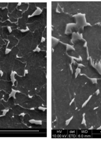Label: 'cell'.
<instances>
[{
	"instance_id": "6da1fadb",
	"label": "cell",
	"mask_w": 101,
	"mask_h": 149,
	"mask_svg": "<svg viewBox=\"0 0 101 149\" xmlns=\"http://www.w3.org/2000/svg\"><path fill=\"white\" fill-rule=\"evenodd\" d=\"M72 76L70 65L62 70L51 73V104H55L57 119L52 123V129H65L64 118L70 106L71 99L70 84Z\"/></svg>"
},
{
	"instance_id": "7a4b0ae2",
	"label": "cell",
	"mask_w": 101,
	"mask_h": 149,
	"mask_svg": "<svg viewBox=\"0 0 101 149\" xmlns=\"http://www.w3.org/2000/svg\"><path fill=\"white\" fill-rule=\"evenodd\" d=\"M63 12L74 16L84 15L89 25H101V1H66L62 2Z\"/></svg>"
},
{
	"instance_id": "3957f363",
	"label": "cell",
	"mask_w": 101,
	"mask_h": 149,
	"mask_svg": "<svg viewBox=\"0 0 101 149\" xmlns=\"http://www.w3.org/2000/svg\"><path fill=\"white\" fill-rule=\"evenodd\" d=\"M52 36L64 44L73 46V34L66 33L68 24H75L77 19L75 16L64 12H56L57 2H52Z\"/></svg>"
},
{
	"instance_id": "277c9868",
	"label": "cell",
	"mask_w": 101,
	"mask_h": 149,
	"mask_svg": "<svg viewBox=\"0 0 101 149\" xmlns=\"http://www.w3.org/2000/svg\"><path fill=\"white\" fill-rule=\"evenodd\" d=\"M82 35L92 64L97 66L101 60V25L84 26Z\"/></svg>"
},
{
	"instance_id": "5b68a950",
	"label": "cell",
	"mask_w": 101,
	"mask_h": 149,
	"mask_svg": "<svg viewBox=\"0 0 101 149\" xmlns=\"http://www.w3.org/2000/svg\"><path fill=\"white\" fill-rule=\"evenodd\" d=\"M17 88L28 92L47 84V68L39 67L28 71L24 76L15 74Z\"/></svg>"
},
{
	"instance_id": "8992f818",
	"label": "cell",
	"mask_w": 101,
	"mask_h": 149,
	"mask_svg": "<svg viewBox=\"0 0 101 149\" xmlns=\"http://www.w3.org/2000/svg\"><path fill=\"white\" fill-rule=\"evenodd\" d=\"M51 59V73L62 70L72 63V58L67 53V46L59 42L53 47Z\"/></svg>"
},
{
	"instance_id": "52a82bcc",
	"label": "cell",
	"mask_w": 101,
	"mask_h": 149,
	"mask_svg": "<svg viewBox=\"0 0 101 149\" xmlns=\"http://www.w3.org/2000/svg\"><path fill=\"white\" fill-rule=\"evenodd\" d=\"M46 56V51L40 50L39 52L32 51L18 58L23 62L26 63L25 70L29 71L39 67L47 68Z\"/></svg>"
},
{
	"instance_id": "ba28073f",
	"label": "cell",
	"mask_w": 101,
	"mask_h": 149,
	"mask_svg": "<svg viewBox=\"0 0 101 149\" xmlns=\"http://www.w3.org/2000/svg\"><path fill=\"white\" fill-rule=\"evenodd\" d=\"M97 90V84L94 83L91 79H90L79 92L75 95L74 101L77 109H80L90 97L96 92Z\"/></svg>"
},
{
	"instance_id": "9c48e42d",
	"label": "cell",
	"mask_w": 101,
	"mask_h": 149,
	"mask_svg": "<svg viewBox=\"0 0 101 149\" xmlns=\"http://www.w3.org/2000/svg\"><path fill=\"white\" fill-rule=\"evenodd\" d=\"M18 52L19 49L17 47H15L9 53L7 54L5 60L0 67L1 71L3 72L1 80L11 81V73L13 71L14 63Z\"/></svg>"
},
{
	"instance_id": "30bf717a",
	"label": "cell",
	"mask_w": 101,
	"mask_h": 149,
	"mask_svg": "<svg viewBox=\"0 0 101 149\" xmlns=\"http://www.w3.org/2000/svg\"><path fill=\"white\" fill-rule=\"evenodd\" d=\"M72 47L74 48V50L82 59L81 61L74 59V61L76 62L77 64L86 66L89 62V58L87 47L84 46L86 43L85 41L83 39L77 38L75 40L72 39Z\"/></svg>"
},
{
	"instance_id": "8fae6325",
	"label": "cell",
	"mask_w": 101,
	"mask_h": 149,
	"mask_svg": "<svg viewBox=\"0 0 101 149\" xmlns=\"http://www.w3.org/2000/svg\"><path fill=\"white\" fill-rule=\"evenodd\" d=\"M77 68L80 70V74H81L84 75L89 79H101V74L93 66L89 57L88 64L86 66H78Z\"/></svg>"
},
{
	"instance_id": "7c38bea8",
	"label": "cell",
	"mask_w": 101,
	"mask_h": 149,
	"mask_svg": "<svg viewBox=\"0 0 101 149\" xmlns=\"http://www.w3.org/2000/svg\"><path fill=\"white\" fill-rule=\"evenodd\" d=\"M84 114V111L82 108L80 109H76L72 116V119L68 125H66L65 130H76L80 129V126L82 123Z\"/></svg>"
},
{
	"instance_id": "4fadbf2b",
	"label": "cell",
	"mask_w": 101,
	"mask_h": 149,
	"mask_svg": "<svg viewBox=\"0 0 101 149\" xmlns=\"http://www.w3.org/2000/svg\"><path fill=\"white\" fill-rule=\"evenodd\" d=\"M21 106L25 109H31L39 107L47 108V102L43 100L42 98L38 95H35L30 97L29 100L26 103L22 104Z\"/></svg>"
},
{
	"instance_id": "5bb4252c",
	"label": "cell",
	"mask_w": 101,
	"mask_h": 149,
	"mask_svg": "<svg viewBox=\"0 0 101 149\" xmlns=\"http://www.w3.org/2000/svg\"><path fill=\"white\" fill-rule=\"evenodd\" d=\"M24 113L28 114L32 120L47 121V109L43 111L39 109V108H35L34 110L24 108Z\"/></svg>"
},
{
	"instance_id": "9a60e30c",
	"label": "cell",
	"mask_w": 101,
	"mask_h": 149,
	"mask_svg": "<svg viewBox=\"0 0 101 149\" xmlns=\"http://www.w3.org/2000/svg\"><path fill=\"white\" fill-rule=\"evenodd\" d=\"M101 104V97L99 93L98 94L95 92L94 93L90 98L88 102L82 107L84 113L90 110L94 109L98 107Z\"/></svg>"
},
{
	"instance_id": "2e32d148",
	"label": "cell",
	"mask_w": 101,
	"mask_h": 149,
	"mask_svg": "<svg viewBox=\"0 0 101 149\" xmlns=\"http://www.w3.org/2000/svg\"><path fill=\"white\" fill-rule=\"evenodd\" d=\"M96 109L90 110L85 112L84 116L85 124L88 129H93L97 123Z\"/></svg>"
},
{
	"instance_id": "e0dca14e",
	"label": "cell",
	"mask_w": 101,
	"mask_h": 149,
	"mask_svg": "<svg viewBox=\"0 0 101 149\" xmlns=\"http://www.w3.org/2000/svg\"><path fill=\"white\" fill-rule=\"evenodd\" d=\"M89 78L84 74L81 75L80 73L76 77L74 83V91L75 95L79 92L81 89L89 81Z\"/></svg>"
},
{
	"instance_id": "ac0fdd59",
	"label": "cell",
	"mask_w": 101,
	"mask_h": 149,
	"mask_svg": "<svg viewBox=\"0 0 101 149\" xmlns=\"http://www.w3.org/2000/svg\"><path fill=\"white\" fill-rule=\"evenodd\" d=\"M26 66V63L23 62L18 58H16L13 67V71L15 72L20 76H24L25 74Z\"/></svg>"
},
{
	"instance_id": "d6986e66",
	"label": "cell",
	"mask_w": 101,
	"mask_h": 149,
	"mask_svg": "<svg viewBox=\"0 0 101 149\" xmlns=\"http://www.w3.org/2000/svg\"><path fill=\"white\" fill-rule=\"evenodd\" d=\"M15 103L21 105L26 103L29 100L30 97L28 95L21 92H16L15 94Z\"/></svg>"
},
{
	"instance_id": "ffe728a7",
	"label": "cell",
	"mask_w": 101,
	"mask_h": 149,
	"mask_svg": "<svg viewBox=\"0 0 101 149\" xmlns=\"http://www.w3.org/2000/svg\"><path fill=\"white\" fill-rule=\"evenodd\" d=\"M13 83L12 81L0 80V91L3 90L10 95L13 89Z\"/></svg>"
},
{
	"instance_id": "44dd1931",
	"label": "cell",
	"mask_w": 101,
	"mask_h": 149,
	"mask_svg": "<svg viewBox=\"0 0 101 149\" xmlns=\"http://www.w3.org/2000/svg\"><path fill=\"white\" fill-rule=\"evenodd\" d=\"M11 118L6 114L0 117V129H9Z\"/></svg>"
},
{
	"instance_id": "7402d4cb",
	"label": "cell",
	"mask_w": 101,
	"mask_h": 149,
	"mask_svg": "<svg viewBox=\"0 0 101 149\" xmlns=\"http://www.w3.org/2000/svg\"><path fill=\"white\" fill-rule=\"evenodd\" d=\"M76 109V106L75 104V102L74 101L70 104L69 110L68 113L66 114L65 118H64V120H65L66 122L67 120H69V119H70L72 117Z\"/></svg>"
},
{
	"instance_id": "603a6c76",
	"label": "cell",
	"mask_w": 101,
	"mask_h": 149,
	"mask_svg": "<svg viewBox=\"0 0 101 149\" xmlns=\"http://www.w3.org/2000/svg\"><path fill=\"white\" fill-rule=\"evenodd\" d=\"M1 103L4 106L6 109H11L15 104V98L13 97H11L9 98L7 102L2 99Z\"/></svg>"
},
{
	"instance_id": "cb8c5ba5",
	"label": "cell",
	"mask_w": 101,
	"mask_h": 149,
	"mask_svg": "<svg viewBox=\"0 0 101 149\" xmlns=\"http://www.w3.org/2000/svg\"><path fill=\"white\" fill-rule=\"evenodd\" d=\"M97 110V123L95 126L93 128V130H97L101 126V104L97 108H96Z\"/></svg>"
},
{
	"instance_id": "d4e9b609",
	"label": "cell",
	"mask_w": 101,
	"mask_h": 149,
	"mask_svg": "<svg viewBox=\"0 0 101 149\" xmlns=\"http://www.w3.org/2000/svg\"><path fill=\"white\" fill-rule=\"evenodd\" d=\"M10 109L14 115H20L24 112V108L18 104H15V106Z\"/></svg>"
},
{
	"instance_id": "484cf974",
	"label": "cell",
	"mask_w": 101,
	"mask_h": 149,
	"mask_svg": "<svg viewBox=\"0 0 101 149\" xmlns=\"http://www.w3.org/2000/svg\"><path fill=\"white\" fill-rule=\"evenodd\" d=\"M37 95L41 97L44 101L47 102V84H45L42 87Z\"/></svg>"
},
{
	"instance_id": "4316f807",
	"label": "cell",
	"mask_w": 101,
	"mask_h": 149,
	"mask_svg": "<svg viewBox=\"0 0 101 149\" xmlns=\"http://www.w3.org/2000/svg\"><path fill=\"white\" fill-rule=\"evenodd\" d=\"M6 47H7V45H4L1 48H0V67L3 63V61L5 60L7 56L6 54Z\"/></svg>"
},
{
	"instance_id": "83f0119b",
	"label": "cell",
	"mask_w": 101,
	"mask_h": 149,
	"mask_svg": "<svg viewBox=\"0 0 101 149\" xmlns=\"http://www.w3.org/2000/svg\"><path fill=\"white\" fill-rule=\"evenodd\" d=\"M9 94L3 90L0 91V104H1V100L3 99L4 101H8L9 98Z\"/></svg>"
},
{
	"instance_id": "f1b7e54d",
	"label": "cell",
	"mask_w": 101,
	"mask_h": 149,
	"mask_svg": "<svg viewBox=\"0 0 101 149\" xmlns=\"http://www.w3.org/2000/svg\"><path fill=\"white\" fill-rule=\"evenodd\" d=\"M67 53L68 55L71 57H75L76 59H79L80 58L74 49H67Z\"/></svg>"
},
{
	"instance_id": "f546056e",
	"label": "cell",
	"mask_w": 101,
	"mask_h": 149,
	"mask_svg": "<svg viewBox=\"0 0 101 149\" xmlns=\"http://www.w3.org/2000/svg\"><path fill=\"white\" fill-rule=\"evenodd\" d=\"M38 48L40 49V50L42 51H46L47 50V41L46 39L43 42H41L40 44L38 45Z\"/></svg>"
},
{
	"instance_id": "4dcf8cb0",
	"label": "cell",
	"mask_w": 101,
	"mask_h": 149,
	"mask_svg": "<svg viewBox=\"0 0 101 149\" xmlns=\"http://www.w3.org/2000/svg\"><path fill=\"white\" fill-rule=\"evenodd\" d=\"M96 84L98 90L99 91V94L101 97V79H97Z\"/></svg>"
},
{
	"instance_id": "1f68e13d",
	"label": "cell",
	"mask_w": 101,
	"mask_h": 149,
	"mask_svg": "<svg viewBox=\"0 0 101 149\" xmlns=\"http://www.w3.org/2000/svg\"><path fill=\"white\" fill-rule=\"evenodd\" d=\"M37 5H35L36 6H37L38 7L40 8L42 10L44 8H46V6H47V3H37Z\"/></svg>"
},
{
	"instance_id": "d6a6232c",
	"label": "cell",
	"mask_w": 101,
	"mask_h": 149,
	"mask_svg": "<svg viewBox=\"0 0 101 149\" xmlns=\"http://www.w3.org/2000/svg\"><path fill=\"white\" fill-rule=\"evenodd\" d=\"M5 109H5L4 106L2 104H0V116H1V115H3V111Z\"/></svg>"
},
{
	"instance_id": "836d02e7",
	"label": "cell",
	"mask_w": 101,
	"mask_h": 149,
	"mask_svg": "<svg viewBox=\"0 0 101 149\" xmlns=\"http://www.w3.org/2000/svg\"><path fill=\"white\" fill-rule=\"evenodd\" d=\"M80 129H81V130H88L86 125L84 123H82L81 124L80 127Z\"/></svg>"
},
{
	"instance_id": "e575fe53",
	"label": "cell",
	"mask_w": 101,
	"mask_h": 149,
	"mask_svg": "<svg viewBox=\"0 0 101 149\" xmlns=\"http://www.w3.org/2000/svg\"><path fill=\"white\" fill-rule=\"evenodd\" d=\"M42 125L43 128L46 129L47 128V121H42Z\"/></svg>"
},
{
	"instance_id": "d590c367",
	"label": "cell",
	"mask_w": 101,
	"mask_h": 149,
	"mask_svg": "<svg viewBox=\"0 0 101 149\" xmlns=\"http://www.w3.org/2000/svg\"><path fill=\"white\" fill-rule=\"evenodd\" d=\"M1 68H0V71H1ZM1 73H0V80L1 79Z\"/></svg>"
},
{
	"instance_id": "8d00e7d4",
	"label": "cell",
	"mask_w": 101,
	"mask_h": 149,
	"mask_svg": "<svg viewBox=\"0 0 101 149\" xmlns=\"http://www.w3.org/2000/svg\"><path fill=\"white\" fill-rule=\"evenodd\" d=\"M100 63H101V61H100Z\"/></svg>"
}]
</instances>
